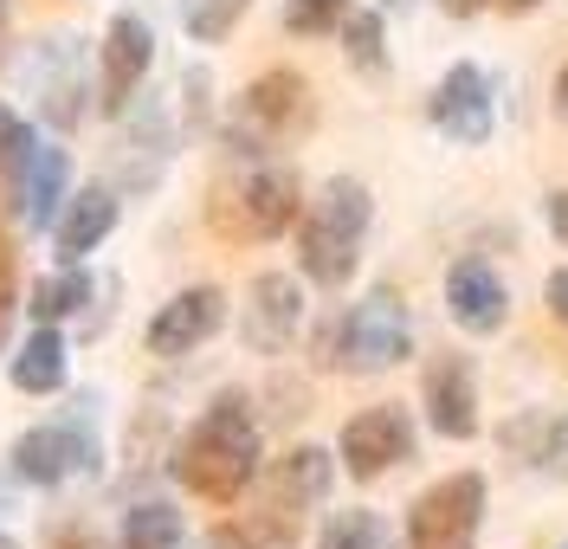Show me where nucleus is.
I'll use <instances>...</instances> for the list:
<instances>
[{
    "mask_svg": "<svg viewBox=\"0 0 568 549\" xmlns=\"http://www.w3.org/2000/svg\"><path fill=\"white\" fill-rule=\"evenodd\" d=\"M175 478L207 498V505H240L246 485L258 478V420L246 395H220V401L187 427L175 446Z\"/></svg>",
    "mask_w": 568,
    "mask_h": 549,
    "instance_id": "obj_1",
    "label": "nucleus"
},
{
    "mask_svg": "<svg viewBox=\"0 0 568 549\" xmlns=\"http://www.w3.org/2000/svg\"><path fill=\"white\" fill-rule=\"evenodd\" d=\"M368 214H375V201H368V187L355 182V175L323 182V194L311 201V214L297 226V272L311 285H323V292H343L355 278V265H362Z\"/></svg>",
    "mask_w": 568,
    "mask_h": 549,
    "instance_id": "obj_2",
    "label": "nucleus"
},
{
    "mask_svg": "<svg viewBox=\"0 0 568 549\" xmlns=\"http://www.w3.org/2000/svg\"><path fill=\"white\" fill-rule=\"evenodd\" d=\"M91 407L98 395H78L65 420H45V427H27V434L13 439V472L39 485V491H52V485H65L78 472H98V427H91Z\"/></svg>",
    "mask_w": 568,
    "mask_h": 549,
    "instance_id": "obj_3",
    "label": "nucleus"
},
{
    "mask_svg": "<svg viewBox=\"0 0 568 549\" xmlns=\"http://www.w3.org/2000/svg\"><path fill=\"white\" fill-rule=\"evenodd\" d=\"M297 201H304L297 169H284V162H258L226 201H213L207 214H213V226H220L226 240H278V233L297 226Z\"/></svg>",
    "mask_w": 568,
    "mask_h": 549,
    "instance_id": "obj_4",
    "label": "nucleus"
},
{
    "mask_svg": "<svg viewBox=\"0 0 568 549\" xmlns=\"http://www.w3.org/2000/svg\"><path fill=\"white\" fill-rule=\"evenodd\" d=\"M414 356V324H407V304L400 292H368L349 317L336 324V363L349 375H382V368L407 363Z\"/></svg>",
    "mask_w": 568,
    "mask_h": 549,
    "instance_id": "obj_5",
    "label": "nucleus"
},
{
    "mask_svg": "<svg viewBox=\"0 0 568 549\" xmlns=\"http://www.w3.org/2000/svg\"><path fill=\"white\" fill-rule=\"evenodd\" d=\"M478 517H485V478L478 472L439 478L407 511V549H471L478 543Z\"/></svg>",
    "mask_w": 568,
    "mask_h": 549,
    "instance_id": "obj_6",
    "label": "nucleus"
},
{
    "mask_svg": "<svg viewBox=\"0 0 568 549\" xmlns=\"http://www.w3.org/2000/svg\"><path fill=\"white\" fill-rule=\"evenodd\" d=\"M33 91H39V116H45L59 136L91 116V104H84V98H91V52H84V39H71V33L39 39Z\"/></svg>",
    "mask_w": 568,
    "mask_h": 549,
    "instance_id": "obj_7",
    "label": "nucleus"
},
{
    "mask_svg": "<svg viewBox=\"0 0 568 549\" xmlns=\"http://www.w3.org/2000/svg\"><path fill=\"white\" fill-rule=\"evenodd\" d=\"M149 72H155V27L142 13H116L98 39V110L123 116Z\"/></svg>",
    "mask_w": 568,
    "mask_h": 549,
    "instance_id": "obj_8",
    "label": "nucleus"
},
{
    "mask_svg": "<svg viewBox=\"0 0 568 549\" xmlns=\"http://www.w3.org/2000/svg\"><path fill=\"white\" fill-rule=\"evenodd\" d=\"M336 453H343V466H349V478H382L394 472L400 459H414V420H407V407H362L349 427H343V439H336Z\"/></svg>",
    "mask_w": 568,
    "mask_h": 549,
    "instance_id": "obj_9",
    "label": "nucleus"
},
{
    "mask_svg": "<svg viewBox=\"0 0 568 549\" xmlns=\"http://www.w3.org/2000/svg\"><path fill=\"white\" fill-rule=\"evenodd\" d=\"M220 324H226V292L220 285H187V292H175L155 317H149V356H162V363H181V356H194L207 336H220Z\"/></svg>",
    "mask_w": 568,
    "mask_h": 549,
    "instance_id": "obj_10",
    "label": "nucleus"
},
{
    "mask_svg": "<svg viewBox=\"0 0 568 549\" xmlns=\"http://www.w3.org/2000/svg\"><path fill=\"white\" fill-rule=\"evenodd\" d=\"M304 329V285L291 272H258L246 285V317H240V336H246L252 356H278L297 343Z\"/></svg>",
    "mask_w": 568,
    "mask_h": 549,
    "instance_id": "obj_11",
    "label": "nucleus"
},
{
    "mask_svg": "<svg viewBox=\"0 0 568 549\" xmlns=\"http://www.w3.org/2000/svg\"><path fill=\"white\" fill-rule=\"evenodd\" d=\"M7 194H13V214L27 220L33 233H52L59 207L71 201V155L59 143H33V155L13 169Z\"/></svg>",
    "mask_w": 568,
    "mask_h": 549,
    "instance_id": "obj_12",
    "label": "nucleus"
},
{
    "mask_svg": "<svg viewBox=\"0 0 568 549\" xmlns=\"http://www.w3.org/2000/svg\"><path fill=\"white\" fill-rule=\"evenodd\" d=\"M433 130L439 136H453V143H485L491 136V78L478 72V65H453V72L433 84Z\"/></svg>",
    "mask_w": 568,
    "mask_h": 549,
    "instance_id": "obj_13",
    "label": "nucleus"
},
{
    "mask_svg": "<svg viewBox=\"0 0 568 549\" xmlns=\"http://www.w3.org/2000/svg\"><path fill=\"white\" fill-rule=\"evenodd\" d=\"M240 123H252L265 143L304 130V123H311V84H304V72H291V65L258 72L246 84V98H240Z\"/></svg>",
    "mask_w": 568,
    "mask_h": 549,
    "instance_id": "obj_14",
    "label": "nucleus"
},
{
    "mask_svg": "<svg viewBox=\"0 0 568 549\" xmlns=\"http://www.w3.org/2000/svg\"><path fill=\"white\" fill-rule=\"evenodd\" d=\"M116 220H123L116 187H84V194H71L65 207H59V220H52V253H59V265H84V258L116 233Z\"/></svg>",
    "mask_w": 568,
    "mask_h": 549,
    "instance_id": "obj_15",
    "label": "nucleus"
},
{
    "mask_svg": "<svg viewBox=\"0 0 568 549\" xmlns=\"http://www.w3.org/2000/svg\"><path fill=\"white\" fill-rule=\"evenodd\" d=\"M446 311H453L459 329L491 336V329H504V317H510V292H504V278H497L485 258H459V265L446 272Z\"/></svg>",
    "mask_w": 568,
    "mask_h": 549,
    "instance_id": "obj_16",
    "label": "nucleus"
},
{
    "mask_svg": "<svg viewBox=\"0 0 568 549\" xmlns=\"http://www.w3.org/2000/svg\"><path fill=\"white\" fill-rule=\"evenodd\" d=\"M426 420H433V434H446V439L478 434V382H471L465 356H433L426 363Z\"/></svg>",
    "mask_w": 568,
    "mask_h": 549,
    "instance_id": "obj_17",
    "label": "nucleus"
},
{
    "mask_svg": "<svg viewBox=\"0 0 568 549\" xmlns=\"http://www.w3.org/2000/svg\"><path fill=\"white\" fill-rule=\"evenodd\" d=\"M71 375V349L65 336H59V324H33V336L13 349V363H7V382L20 388V395H33V401H45V395H59Z\"/></svg>",
    "mask_w": 568,
    "mask_h": 549,
    "instance_id": "obj_18",
    "label": "nucleus"
},
{
    "mask_svg": "<svg viewBox=\"0 0 568 549\" xmlns=\"http://www.w3.org/2000/svg\"><path fill=\"white\" fill-rule=\"evenodd\" d=\"M329 478H336V459L323 446H291L272 466V491H278L284 511H311V505L329 498Z\"/></svg>",
    "mask_w": 568,
    "mask_h": 549,
    "instance_id": "obj_19",
    "label": "nucleus"
},
{
    "mask_svg": "<svg viewBox=\"0 0 568 549\" xmlns=\"http://www.w3.org/2000/svg\"><path fill=\"white\" fill-rule=\"evenodd\" d=\"M91 292H98V278L84 265H59V272L33 278L27 311H33V324H65V317H84L91 311Z\"/></svg>",
    "mask_w": 568,
    "mask_h": 549,
    "instance_id": "obj_20",
    "label": "nucleus"
},
{
    "mask_svg": "<svg viewBox=\"0 0 568 549\" xmlns=\"http://www.w3.org/2000/svg\"><path fill=\"white\" fill-rule=\"evenodd\" d=\"M187 530H181V511L162 505V498H142L123 511V530H116V549H181Z\"/></svg>",
    "mask_w": 568,
    "mask_h": 549,
    "instance_id": "obj_21",
    "label": "nucleus"
},
{
    "mask_svg": "<svg viewBox=\"0 0 568 549\" xmlns=\"http://www.w3.org/2000/svg\"><path fill=\"white\" fill-rule=\"evenodd\" d=\"M246 7L252 0H181V27H187L194 45H220V39L246 20Z\"/></svg>",
    "mask_w": 568,
    "mask_h": 549,
    "instance_id": "obj_22",
    "label": "nucleus"
},
{
    "mask_svg": "<svg viewBox=\"0 0 568 549\" xmlns=\"http://www.w3.org/2000/svg\"><path fill=\"white\" fill-rule=\"evenodd\" d=\"M343 52H349L355 72H388V33H382V13H343Z\"/></svg>",
    "mask_w": 568,
    "mask_h": 549,
    "instance_id": "obj_23",
    "label": "nucleus"
},
{
    "mask_svg": "<svg viewBox=\"0 0 568 549\" xmlns=\"http://www.w3.org/2000/svg\"><path fill=\"white\" fill-rule=\"evenodd\" d=\"M317 549H394V537H388V523H382L375 511H336L329 523H323Z\"/></svg>",
    "mask_w": 568,
    "mask_h": 549,
    "instance_id": "obj_24",
    "label": "nucleus"
},
{
    "mask_svg": "<svg viewBox=\"0 0 568 549\" xmlns=\"http://www.w3.org/2000/svg\"><path fill=\"white\" fill-rule=\"evenodd\" d=\"M207 549H297L284 517H246V523H220Z\"/></svg>",
    "mask_w": 568,
    "mask_h": 549,
    "instance_id": "obj_25",
    "label": "nucleus"
},
{
    "mask_svg": "<svg viewBox=\"0 0 568 549\" xmlns=\"http://www.w3.org/2000/svg\"><path fill=\"white\" fill-rule=\"evenodd\" d=\"M343 13H349V0H284V33H297V39L336 33Z\"/></svg>",
    "mask_w": 568,
    "mask_h": 549,
    "instance_id": "obj_26",
    "label": "nucleus"
},
{
    "mask_svg": "<svg viewBox=\"0 0 568 549\" xmlns=\"http://www.w3.org/2000/svg\"><path fill=\"white\" fill-rule=\"evenodd\" d=\"M33 143H39V130L7 104V98H0V175H7V182H13V169L33 155Z\"/></svg>",
    "mask_w": 568,
    "mask_h": 549,
    "instance_id": "obj_27",
    "label": "nucleus"
},
{
    "mask_svg": "<svg viewBox=\"0 0 568 549\" xmlns=\"http://www.w3.org/2000/svg\"><path fill=\"white\" fill-rule=\"evenodd\" d=\"M27 304H20V272H13V253H0V349H7V329L20 317Z\"/></svg>",
    "mask_w": 568,
    "mask_h": 549,
    "instance_id": "obj_28",
    "label": "nucleus"
},
{
    "mask_svg": "<svg viewBox=\"0 0 568 549\" xmlns=\"http://www.w3.org/2000/svg\"><path fill=\"white\" fill-rule=\"evenodd\" d=\"M542 304H549V317H556V324L568 329V265L556 272V278H549V292H542Z\"/></svg>",
    "mask_w": 568,
    "mask_h": 549,
    "instance_id": "obj_29",
    "label": "nucleus"
},
{
    "mask_svg": "<svg viewBox=\"0 0 568 549\" xmlns=\"http://www.w3.org/2000/svg\"><path fill=\"white\" fill-rule=\"evenodd\" d=\"M549 233L568 246V187H562V194H549Z\"/></svg>",
    "mask_w": 568,
    "mask_h": 549,
    "instance_id": "obj_30",
    "label": "nucleus"
},
{
    "mask_svg": "<svg viewBox=\"0 0 568 549\" xmlns=\"http://www.w3.org/2000/svg\"><path fill=\"white\" fill-rule=\"evenodd\" d=\"M45 549H98V543H91V530L65 523V530H52V543H45Z\"/></svg>",
    "mask_w": 568,
    "mask_h": 549,
    "instance_id": "obj_31",
    "label": "nucleus"
},
{
    "mask_svg": "<svg viewBox=\"0 0 568 549\" xmlns=\"http://www.w3.org/2000/svg\"><path fill=\"white\" fill-rule=\"evenodd\" d=\"M439 7H446V13H453V20H471V13H485V7H491V0H439Z\"/></svg>",
    "mask_w": 568,
    "mask_h": 549,
    "instance_id": "obj_32",
    "label": "nucleus"
},
{
    "mask_svg": "<svg viewBox=\"0 0 568 549\" xmlns=\"http://www.w3.org/2000/svg\"><path fill=\"white\" fill-rule=\"evenodd\" d=\"M549 446H556V453H568V407L549 420Z\"/></svg>",
    "mask_w": 568,
    "mask_h": 549,
    "instance_id": "obj_33",
    "label": "nucleus"
},
{
    "mask_svg": "<svg viewBox=\"0 0 568 549\" xmlns=\"http://www.w3.org/2000/svg\"><path fill=\"white\" fill-rule=\"evenodd\" d=\"M556 110H562V116H568V65H562V72H556Z\"/></svg>",
    "mask_w": 568,
    "mask_h": 549,
    "instance_id": "obj_34",
    "label": "nucleus"
},
{
    "mask_svg": "<svg viewBox=\"0 0 568 549\" xmlns=\"http://www.w3.org/2000/svg\"><path fill=\"white\" fill-rule=\"evenodd\" d=\"M497 7H504V13H530L536 0H497Z\"/></svg>",
    "mask_w": 568,
    "mask_h": 549,
    "instance_id": "obj_35",
    "label": "nucleus"
},
{
    "mask_svg": "<svg viewBox=\"0 0 568 549\" xmlns=\"http://www.w3.org/2000/svg\"><path fill=\"white\" fill-rule=\"evenodd\" d=\"M0 52H7V0H0Z\"/></svg>",
    "mask_w": 568,
    "mask_h": 549,
    "instance_id": "obj_36",
    "label": "nucleus"
},
{
    "mask_svg": "<svg viewBox=\"0 0 568 549\" xmlns=\"http://www.w3.org/2000/svg\"><path fill=\"white\" fill-rule=\"evenodd\" d=\"M0 549H20V537H7V530H0Z\"/></svg>",
    "mask_w": 568,
    "mask_h": 549,
    "instance_id": "obj_37",
    "label": "nucleus"
},
{
    "mask_svg": "<svg viewBox=\"0 0 568 549\" xmlns=\"http://www.w3.org/2000/svg\"><path fill=\"white\" fill-rule=\"evenodd\" d=\"M382 7H414V0H382Z\"/></svg>",
    "mask_w": 568,
    "mask_h": 549,
    "instance_id": "obj_38",
    "label": "nucleus"
}]
</instances>
